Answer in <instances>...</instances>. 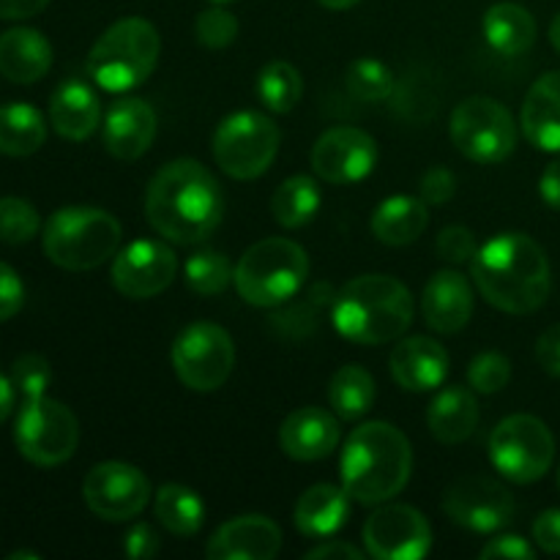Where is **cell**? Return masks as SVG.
I'll list each match as a JSON object with an SVG mask.
<instances>
[{
	"mask_svg": "<svg viewBox=\"0 0 560 560\" xmlns=\"http://www.w3.org/2000/svg\"><path fill=\"white\" fill-rule=\"evenodd\" d=\"M145 217L162 238L180 246L200 244L222 222V186L206 164L175 159L148 184Z\"/></svg>",
	"mask_w": 560,
	"mask_h": 560,
	"instance_id": "6da1fadb",
	"label": "cell"
},
{
	"mask_svg": "<svg viewBox=\"0 0 560 560\" xmlns=\"http://www.w3.org/2000/svg\"><path fill=\"white\" fill-rule=\"evenodd\" d=\"M470 277L481 299L509 315H530L550 295L552 277L545 249L525 233H501L479 246Z\"/></svg>",
	"mask_w": 560,
	"mask_h": 560,
	"instance_id": "7a4b0ae2",
	"label": "cell"
},
{
	"mask_svg": "<svg viewBox=\"0 0 560 560\" xmlns=\"http://www.w3.org/2000/svg\"><path fill=\"white\" fill-rule=\"evenodd\" d=\"M413 470L408 438L386 421H366L348 435L339 459L342 487L353 501L381 506L405 490Z\"/></svg>",
	"mask_w": 560,
	"mask_h": 560,
	"instance_id": "3957f363",
	"label": "cell"
},
{
	"mask_svg": "<svg viewBox=\"0 0 560 560\" xmlns=\"http://www.w3.org/2000/svg\"><path fill=\"white\" fill-rule=\"evenodd\" d=\"M331 320L348 342L372 348L397 342L413 323V295L399 279L364 273L334 295Z\"/></svg>",
	"mask_w": 560,
	"mask_h": 560,
	"instance_id": "277c9868",
	"label": "cell"
},
{
	"mask_svg": "<svg viewBox=\"0 0 560 560\" xmlns=\"http://www.w3.org/2000/svg\"><path fill=\"white\" fill-rule=\"evenodd\" d=\"M162 42L142 16H126L109 25L88 55V77L107 93H129L156 69Z\"/></svg>",
	"mask_w": 560,
	"mask_h": 560,
	"instance_id": "5b68a950",
	"label": "cell"
},
{
	"mask_svg": "<svg viewBox=\"0 0 560 560\" xmlns=\"http://www.w3.org/2000/svg\"><path fill=\"white\" fill-rule=\"evenodd\" d=\"M44 255L63 271H93L120 249V222L91 206H69L47 219L42 233Z\"/></svg>",
	"mask_w": 560,
	"mask_h": 560,
	"instance_id": "8992f818",
	"label": "cell"
},
{
	"mask_svg": "<svg viewBox=\"0 0 560 560\" xmlns=\"http://www.w3.org/2000/svg\"><path fill=\"white\" fill-rule=\"evenodd\" d=\"M310 277V257L304 246L290 238H262L244 252L233 273L241 299L260 310L288 304L299 295Z\"/></svg>",
	"mask_w": 560,
	"mask_h": 560,
	"instance_id": "52a82bcc",
	"label": "cell"
},
{
	"mask_svg": "<svg viewBox=\"0 0 560 560\" xmlns=\"http://www.w3.org/2000/svg\"><path fill=\"white\" fill-rule=\"evenodd\" d=\"M282 131L268 115L241 109L228 115L213 135V159L235 180H255L273 164Z\"/></svg>",
	"mask_w": 560,
	"mask_h": 560,
	"instance_id": "ba28073f",
	"label": "cell"
},
{
	"mask_svg": "<svg viewBox=\"0 0 560 560\" xmlns=\"http://www.w3.org/2000/svg\"><path fill=\"white\" fill-rule=\"evenodd\" d=\"M14 443L27 463L55 468L74 457L80 443V421L58 399L47 394L22 402L14 424Z\"/></svg>",
	"mask_w": 560,
	"mask_h": 560,
	"instance_id": "9c48e42d",
	"label": "cell"
},
{
	"mask_svg": "<svg viewBox=\"0 0 560 560\" xmlns=\"http://www.w3.org/2000/svg\"><path fill=\"white\" fill-rule=\"evenodd\" d=\"M448 137L465 159L476 164H501L517 148V124L501 102L470 96L454 107Z\"/></svg>",
	"mask_w": 560,
	"mask_h": 560,
	"instance_id": "30bf717a",
	"label": "cell"
},
{
	"mask_svg": "<svg viewBox=\"0 0 560 560\" xmlns=\"http://www.w3.org/2000/svg\"><path fill=\"white\" fill-rule=\"evenodd\" d=\"M490 459L503 479L514 485H534L556 459V438L536 416L514 413L492 430Z\"/></svg>",
	"mask_w": 560,
	"mask_h": 560,
	"instance_id": "8fae6325",
	"label": "cell"
},
{
	"mask_svg": "<svg viewBox=\"0 0 560 560\" xmlns=\"http://www.w3.org/2000/svg\"><path fill=\"white\" fill-rule=\"evenodd\" d=\"M235 366L233 337L217 323H191L173 342V370L191 392H217Z\"/></svg>",
	"mask_w": 560,
	"mask_h": 560,
	"instance_id": "7c38bea8",
	"label": "cell"
},
{
	"mask_svg": "<svg viewBox=\"0 0 560 560\" xmlns=\"http://www.w3.org/2000/svg\"><path fill=\"white\" fill-rule=\"evenodd\" d=\"M82 501L107 523H126L151 503V481L129 463H98L82 481Z\"/></svg>",
	"mask_w": 560,
	"mask_h": 560,
	"instance_id": "4fadbf2b",
	"label": "cell"
},
{
	"mask_svg": "<svg viewBox=\"0 0 560 560\" xmlns=\"http://www.w3.org/2000/svg\"><path fill=\"white\" fill-rule=\"evenodd\" d=\"M364 547L377 560H421L432 550V528L419 509L388 503L366 517Z\"/></svg>",
	"mask_w": 560,
	"mask_h": 560,
	"instance_id": "5bb4252c",
	"label": "cell"
},
{
	"mask_svg": "<svg viewBox=\"0 0 560 560\" xmlns=\"http://www.w3.org/2000/svg\"><path fill=\"white\" fill-rule=\"evenodd\" d=\"M443 509L452 523L474 534H495L514 517V498L490 476H463L443 495Z\"/></svg>",
	"mask_w": 560,
	"mask_h": 560,
	"instance_id": "9a60e30c",
	"label": "cell"
},
{
	"mask_svg": "<svg viewBox=\"0 0 560 560\" xmlns=\"http://www.w3.org/2000/svg\"><path fill=\"white\" fill-rule=\"evenodd\" d=\"M178 260L162 241L140 238L113 257V284L126 299H153L173 284Z\"/></svg>",
	"mask_w": 560,
	"mask_h": 560,
	"instance_id": "2e32d148",
	"label": "cell"
},
{
	"mask_svg": "<svg viewBox=\"0 0 560 560\" xmlns=\"http://www.w3.org/2000/svg\"><path fill=\"white\" fill-rule=\"evenodd\" d=\"M375 164V137L355 126H334L323 131L312 148V167L326 184H359Z\"/></svg>",
	"mask_w": 560,
	"mask_h": 560,
	"instance_id": "e0dca14e",
	"label": "cell"
},
{
	"mask_svg": "<svg viewBox=\"0 0 560 560\" xmlns=\"http://www.w3.org/2000/svg\"><path fill=\"white\" fill-rule=\"evenodd\" d=\"M282 550V528L262 514H244L224 523L208 539L211 560H271Z\"/></svg>",
	"mask_w": 560,
	"mask_h": 560,
	"instance_id": "ac0fdd59",
	"label": "cell"
},
{
	"mask_svg": "<svg viewBox=\"0 0 560 560\" xmlns=\"http://www.w3.org/2000/svg\"><path fill=\"white\" fill-rule=\"evenodd\" d=\"M156 140V113L148 102L124 96L109 104L104 118V148L120 162H135Z\"/></svg>",
	"mask_w": 560,
	"mask_h": 560,
	"instance_id": "d6986e66",
	"label": "cell"
},
{
	"mask_svg": "<svg viewBox=\"0 0 560 560\" xmlns=\"http://www.w3.org/2000/svg\"><path fill=\"white\" fill-rule=\"evenodd\" d=\"M388 370L405 392H435L446 383L448 353L430 337H405L394 345Z\"/></svg>",
	"mask_w": 560,
	"mask_h": 560,
	"instance_id": "ffe728a7",
	"label": "cell"
},
{
	"mask_svg": "<svg viewBox=\"0 0 560 560\" xmlns=\"http://www.w3.org/2000/svg\"><path fill=\"white\" fill-rule=\"evenodd\" d=\"M339 438L342 432H339L337 416L315 405L293 410L279 427V446L295 463L326 459L339 446Z\"/></svg>",
	"mask_w": 560,
	"mask_h": 560,
	"instance_id": "44dd1931",
	"label": "cell"
},
{
	"mask_svg": "<svg viewBox=\"0 0 560 560\" xmlns=\"http://www.w3.org/2000/svg\"><path fill=\"white\" fill-rule=\"evenodd\" d=\"M421 312L435 334H457L474 317V288L457 268L438 271L421 295Z\"/></svg>",
	"mask_w": 560,
	"mask_h": 560,
	"instance_id": "7402d4cb",
	"label": "cell"
},
{
	"mask_svg": "<svg viewBox=\"0 0 560 560\" xmlns=\"http://www.w3.org/2000/svg\"><path fill=\"white\" fill-rule=\"evenodd\" d=\"M520 124L530 145L560 153V71H547L530 85Z\"/></svg>",
	"mask_w": 560,
	"mask_h": 560,
	"instance_id": "603a6c76",
	"label": "cell"
},
{
	"mask_svg": "<svg viewBox=\"0 0 560 560\" xmlns=\"http://www.w3.org/2000/svg\"><path fill=\"white\" fill-rule=\"evenodd\" d=\"M49 120L60 137L82 142L102 124V104L88 82L66 80L55 88L49 98Z\"/></svg>",
	"mask_w": 560,
	"mask_h": 560,
	"instance_id": "cb8c5ba5",
	"label": "cell"
},
{
	"mask_svg": "<svg viewBox=\"0 0 560 560\" xmlns=\"http://www.w3.org/2000/svg\"><path fill=\"white\" fill-rule=\"evenodd\" d=\"M52 69V47L33 27H11L0 33V74L16 85H33Z\"/></svg>",
	"mask_w": 560,
	"mask_h": 560,
	"instance_id": "d4e9b609",
	"label": "cell"
},
{
	"mask_svg": "<svg viewBox=\"0 0 560 560\" xmlns=\"http://www.w3.org/2000/svg\"><path fill=\"white\" fill-rule=\"evenodd\" d=\"M350 517V495L345 487L315 485L299 498L293 523L310 539H328L339 534Z\"/></svg>",
	"mask_w": 560,
	"mask_h": 560,
	"instance_id": "484cf974",
	"label": "cell"
},
{
	"mask_svg": "<svg viewBox=\"0 0 560 560\" xmlns=\"http://www.w3.org/2000/svg\"><path fill=\"white\" fill-rule=\"evenodd\" d=\"M427 427L432 438L446 446L468 441L479 427V402L465 386H446L435 394L427 410Z\"/></svg>",
	"mask_w": 560,
	"mask_h": 560,
	"instance_id": "4316f807",
	"label": "cell"
},
{
	"mask_svg": "<svg viewBox=\"0 0 560 560\" xmlns=\"http://www.w3.org/2000/svg\"><path fill=\"white\" fill-rule=\"evenodd\" d=\"M372 233L386 246H408L421 238V233L430 224L427 202L419 197L397 195L383 200L372 213Z\"/></svg>",
	"mask_w": 560,
	"mask_h": 560,
	"instance_id": "83f0119b",
	"label": "cell"
},
{
	"mask_svg": "<svg viewBox=\"0 0 560 560\" xmlns=\"http://www.w3.org/2000/svg\"><path fill=\"white\" fill-rule=\"evenodd\" d=\"M485 38L498 55L517 58L536 42V20L528 9L517 3H495L485 14Z\"/></svg>",
	"mask_w": 560,
	"mask_h": 560,
	"instance_id": "f1b7e54d",
	"label": "cell"
},
{
	"mask_svg": "<svg viewBox=\"0 0 560 560\" xmlns=\"http://www.w3.org/2000/svg\"><path fill=\"white\" fill-rule=\"evenodd\" d=\"M47 140L44 115L31 104H3L0 107V153L3 156H31Z\"/></svg>",
	"mask_w": 560,
	"mask_h": 560,
	"instance_id": "f546056e",
	"label": "cell"
},
{
	"mask_svg": "<svg viewBox=\"0 0 560 560\" xmlns=\"http://www.w3.org/2000/svg\"><path fill=\"white\" fill-rule=\"evenodd\" d=\"M320 202L323 195L315 178H310V175H290L273 191L271 211L277 224H282L284 230H299L317 217Z\"/></svg>",
	"mask_w": 560,
	"mask_h": 560,
	"instance_id": "4dcf8cb0",
	"label": "cell"
},
{
	"mask_svg": "<svg viewBox=\"0 0 560 560\" xmlns=\"http://www.w3.org/2000/svg\"><path fill=\"white\" fill-rule=\"evenodd\" d=\"M375 402V381L359 364H345L328 383V405L337 419L355 421L370 413Z\"/></svg>",
	"mask_w": 560,
	"mask_h": 560,
	"instance_id": "1f68e13d",
	"label": "cell"
},
{
	"mask_svg": "<svg viewBox=\"0 0 560 560\" xmlns=\"http://www.w3.org/2000/svg\"><path fill=\"white\" fill-rule=\"evenodd\" d=\"M153 512L170 534L184 536V539L195 536L206 520V506H202L200 495L184 485L159 487L156 498H153Z\"/></svg>",
	"mask_w": 560,
	"mask_h": 560,
	"instance_id": "d6a6232c",
	"label": "cell"
},
{
	"mask_svg": "<svg viewBox=\"0 0 560 560\" xmlns=\"http://www.w3.org/2000/svg\"><path fill=\"white\" fill-rule=\"evenodd\" d=\"M257 96H260L262 107L271 113L284 115L295 109V104L304 96V80H301L299 69L288 60H271L257 74Z\"/></svg>",
	"mask_w": 560,
	"mask_h": 560,
	"instance_id": "836d02e7",
	"label": "cell"
},
{
	"mask_svg": "<svg viewBox=\"0 0 560 560\" xmlns=\"http://www.w3.org/2000/svg\"><path fill=\"white\" fill-rule=\"evenodd\" d=\"M235 268L230 266L228 255L224 252L202 249L186 260L184 277L189 290H195L197 295H219L230 288L233 282Z\"/></svg>",
	"mask_w": 560,
	"mask_h": 560,
	"instance_id": "e575fe53",
	"label": "cell"
},
{
	"mask_svg": "<svg viewBox=\"0 0 560 560\" xmlns=\"http://www.w3.org/2000/svg\"><path fill=\"white\" fill-rule=\"evenodd\" d=\"M345 82L359 102H383L394 91V71L377 58H355L348 66Z\"/></svg>",
	"mask_w": 560,
	"mask_h": 560,
	"instance_id": "d590c367",
	"label": "cell"
},
{
	"mask_svg": "<svg viewBox=\"0 0 560 560\" xmlns=\"http://www.w3.org/2000/svg\"><path fill=\"white\" fill-rule=\"evenodd\" d=\"M42 230L38 211L22 197H0V244L20 246L33 241Z\"/></svg>",
	"mask_w": 560,
	"mask_h": 560,
	"instance_id": "8d00e7d4",
	"label": "cell"
},
{
	"mask_svg": "<svg viewBox=\"0 0 560 560\" xmlns=\"http://www.w3.org/2000/svg\"><path fill=\"white\" fill-rule=\"evenodd\" d=\"M512 381V361L503 353H479L468 366V383L479 394H498Z\"/></svg>",
	"mask_w": 560,
	"mask_h": 560,
	"instance_id": "74e56055",
	"label": "cell"
},
{
	"mask_svg": "<svg viewBox=\"0 0 560 560\" xmlns=\"http://www.w3.org/2000/svg\"><path fill=\"white\" fill-rule=\"evenodd\" d=\"M238 31H241L238 20H235V16L230 14L228 9H222L219 3L202 11V14L197 16V22H195L197 42H200L202 47H208V49L230 47V44L238 38Z\"/></svg>",
	"mask_w": 560,
	"mask_h": 560,
	"instance_id": "f35d334b",
	"label": "cell"
},
{
	"mask_svg": "<svg viewBox=\"0 0 560 560\" xmlns=\"http://www.w3.org/2000/svg\"><path fill=\"white\" fill-rule=\"evenodd\" d=\"M11 381H14L16 392L22 394V399L42 397V394H47L49 381H52V370H49L44 355L25 353L11 364Z\"/></svg>",
	"mask_w": 560,
	"mask_h": 560,
	"instance_id": "ab89813d",
	"label": "cell"
},
{
	"mask_svg": "<svg viewBox=\"0 0 560 560\" xmlns=\"http://www.w3.org/2000/svg\"><path fill=\"white\" fill-rule=\"evenodd\" d=\"M438 257L452 266H463V262H470L479 252V241H476L474 230L463 228V224H452V228L441 230L435 241Z\"/></svg>",
	"mask_w": 560,
	"mask_h": 560,
	"instance_id": "60d3db41",
	"label": "cell"
},
{
	"mask_svg": "<svg viewBox=\"0 0 560 560\" xmlns=\"http://www.w3.org/2000/svg\"><path fill=\"white\" fill-rule=\"evenodd\" d=\"M326 295H331V290L323 288V284H317L315 290H312L310 295H306L304 306H293L290 312H284V315H273L271 320L277 323L279 328H284V331L290 334H306L315 328L317 317H320V310H323V301Z\"/></svg>",
	"mask_w": 560,
	"mask_h": 560,
	"instance_id": "b9f144b4",
	"label": "cell"
},
{
	"mask_svg": "<svg viewBox=\"0 0 560 560\" xmlns=\"http://www.w3.org/2000/svg\"><path fill=\"white\" fill-rule=\"evenodd\" d=\"M419 191L427 206H443L457 195V175L448 167H430L421 178Z\"/></svg>",
	"mask_w": 560,
	"mask_h": 560,
	"instance_id": "7bdbcfd3",
	"label": "cell"
},
{
	"mask_svg": "<svg viewBox=\"0 0 560 560\" xmlns=\"http://www.w3.org/2000/svg\"><path fill=\"white\" fill-rule=\"evenodd\" d=\"M25 304V284L11 266L0 262V323L11 320Z\"/></svg>",
	"mask_w": 560,
	"mask_h": 560,
	"instance_id": "ee69618b",
	"label": "cell"
},
{
	"mask_svg": "<svg viewBox=\"0 0 560 560\" xmlns=\"http://www.w3.org/2000/svg\"><path fill=\"white\" fill-rule=\"evenodd\" d=\"M481 560H490V558H512V560H534L536 550L523 539V536H514V534H503L495 536L485 545V550L479 552Z\"/></svg>",
	"mask_w": 560,
	"mask_h": 560,
	"instance_id": "f6af8a7d",
	"label": "cell"
},
{
	"mask_svg": "<svg viewBox=\"0 0 560 560\" xmlns=\"http://www.w3.org/2000/svg\"><path fill=\"white\" fill-rule=\"evenodd\" d=\"M124 552L131 560H145L159 552V536L148 523H135L124 536Z\"/></svg>",
	"mask_w": 560,
	"mask_h": 560,
	"instance_id": "bcb514c9",
	"label": "cell"
},
{
	"mask_svg": "<svg viewBox=\"0 0 560 560\" xmlns=\"http://www.w3.org/2000/svg\"><path fill=\"white\" fill-rule=\"evenodd\" d=\"M534 539L550 556H560V509H547L534 523Z\"/></svg>",
	"mask_w": 560,
	"mask_h": 560,
	"instance_id": "7dc6e473",
	"label": "cell"
},
{
	"mask_svg": "<svg viewBox=\"0 0 560 560\" xmlns=\"http://www.w3.org/2000/svg\"><path fill=\"white\" fill-rule=\"evenodd\" d=\"M536 361L552 377H560V323L547 328L539 337V342H536Z\"/></svg>",
	"mask_w": 560,
	"mask_h": 560,
	"instance_id": "c3c4849f",
	"label": "cell"
},
{
	"mask_svg": "<svg viewBox=\"0 0 560 560\" xmlns=\"http://www.w3.org/2000/svg\"><path fill=\"white\" fill-rule=\"evenodd\" d=\"M304 558H310V560H331V558L361 560V558H364V550H359V547H353V545H350V541L331 539V541H323V545L312 547V550L306 552Z\"/></svg>",
	"mask_w": 560,
	"mask_h": 560,
	"instance_id": "681fc988",
	"label": "cell"
},
{
	"mask_svg": "<svg viewBox=\"0 0 560 560\" xmlns=\"http://www.w3.org/2000/svg\"><path fill=\"white\" fill-rule=\"evenodd\" d=\"M49 0H0V20H27L42 14Z\"/></svg>",
	"mask_w": 560,
	"mask_h": 560,
	"instance_id": "f907efd6",
	"label": "cell"
},
{
	"mask_svg": "<svg viewBox=\"0 0 560 560\" xmlns=\"http://www.w3.org/2000/svg\"><path fill=\"white\" fill-rule=\"evenodd\" d=\"M539 195L552 211H560V159L547 164V170L539 178Z\"/></svg>",
	"mask_w": 560,
	"mask_h": 560,
	"instance_id": "816d5d0a",
	"label": "cell"
},
{
	"mask_svg": "<svg viewBox=\"0 0 560 560\" xmlns=\"http://www.w3.org/2000/svg\"><path fill=\"white\" fill-rule=\"evenodd\" d=\"M14 402H16V386L11 377L0 375V424H3L5 419L11 416V410H14Z\"/></svg>",
	"mask_w": 560,
	"mask_h": 560,
	"instance_id": "f5cc1de1",
	"label": "cell"
},
{
	"mask_svg": "<svg viewBox=\"0 0 560 560\" xmlns=\"http://www.w3.org/2000/svg\"><path fill=\"white\" fill-rule=\"evenodd\" d=\"M317 3L323 5V9H331V11H345L350 9V5H355L359 0H317Z\"/></svg>",
	"mask_w": 560,
	"mask_h": 560,
	"instance_id": "db71d44e",
	"label": "cell"
},
{
	"mask_svg": "<svg viewBox=\"0 0 560 560\" xmlns=\"http://www.w3.org/2000/svg\"><path fill=\"white\" fill-rule=\"evenodd\" d=\"M550 42H552V47H556L560 52V11H558L556 20H552V25H550Z\"/></svg>",
	"mask_w": 560,
	"mask_h": 560,
	"instance_id": "11a10c76",
	"label": "cell"
},
{
	"mask_svg": "<svg viewBox=\"0 0 560 560\" xmlns=\"http://www.w3.org/2000/svg\"><path fill=\"white\" fill-rule=\"evenodd\" d=\"M20 558H31V560H38L36 552H25V550H22V552H11V556H9V560H20Z\"/></svg>",
	"mask_w": 560,
	"mask_h": 560,
	"instance_id": "9f6ffc18",
	"label": "cell"
},
{
	"mask_svg": "<svg viewBox=\"0 0 560 560\" xmlns=\"http://www.w3.org/2000/svg\"><path fill=\"white\" fill-rule=\"evenodd\" d=\"M211 3H233V0H211Z\"/></svg>",
	"mask_w": 560,
	"mask_h": 560,
	"instance_id": "6f0895ef",
	"label": "cell"
},
{
	"mask_svg": "<svg viewBox=\"0 0 560 560\" xmlns=\"http://www.w3.org/2000/svg\"><path fill=\"white\" fill-rule=\"evenodd\" d=\"M558 487H560V468H558Z\"/></svg>",
	"mask_w": 560,
	"mask_h": 560,
	"instance_id": "680465c9",
	"label": "cell"
}]
</instances>
